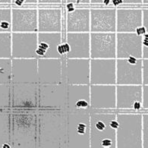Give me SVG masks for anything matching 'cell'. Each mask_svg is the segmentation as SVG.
I'll return each instance as SVG.
<instances>
[{
    "label": "cell",
    "mask_w": 148,
    "mask_h": 148,
    "mask_svg": "<svg viewBox=\"0 0 148 148\" xmlns=\"http://www.w3.org/2000/svg\"><path fill=\"white\" fill-rule=\"evenodd\" d=\"M39 148L67 147V110L37 109Z\"/></svg>",
    "instance_id": "obj_1"
},
{
    "label": "cell",
    "mask_w": 148,
    "mask_h": 148,
    "mask_svg": "<svg viewBox=\"0 0 148 148\" xmlns=\"http://www.w3.org/2000/svg\"><path fill=\"white\" fill-rule=\"evenodd\" d=\"M12 148H36L38 144L37 110H11Z\"/></svg>",
    "instance_id": "obj_2"
},
{
    "label": "cell",
    "mask_w": 148,
    "mask_h": 148,
    "mask_svg": "<svg viewBox=\"0 0 148 148\" xmlns=\"http://www.w3.org/2000/svg\"><path fill=\"white\" fill-rule=\"evenodd\" d=\"M116 120V148H143L141 112L117 111Z\"/></svg>",
    "instance_id": "obj_3"
},
{
    "label": "cell",
    "mask_w": 148,
    "mask_h": 148,
    "mask_svg": "<svg viewBox=\"0 0 148 148\" xmlns=\"http://www.w3.org/2000/svg\"><path fill=\"white\" fill-rule=\"evenodd\" d=\"M68 148H90V110L67 111Z\"/></svg>",
    "instance_id": "obj_4"
},
{
    "label": "cell",
    "mask_w": 148,
    "mask_h": 148,
    "mask_svg": "<svg viewBox=\"0 0 148 148\" xmlns=\"http://www.w3.org/2000/svg\"><path fill=\"white\" fill-rule=\"evenodd\" d=\"M90 148H101L102 142L111 140L116 143V130L110 122L116 118V111L90 110Z\"/></svg>",
    "instance_id": "obj_5"
},
{
    "label": "cell",
    "mask_w": 148,
    "mask_h": 148,
    "mask_svg": "<svg viewBox=\"0 0 148 148\" xmlns=\"http://www.w3.org/2000/svg\"><path fill=\"white\" fill-rule=\"evenodd\" d=\"M90 59H62V82L66 84H90Z\"/></svg>",
    "instance_id": "obj_6"
},
{
    "label": "cell",
    "mask_w": 148,
    "mask_h": 148,
    "mask_svg": "<svg viewBox=\"0 0 148 148\" xmlns=\"http://www.w3.org/2000/svg\"><path fill=\"white\" fill-rule=\"evenodd\" d=\"M67 88L63 82L39 86L38 109L67 110Z\"/></svg>",
    "instance_id": "obj_7"
},
{
    "label": "cell",
    "mask_w": 148,
    "mask_h": 148,
    "mask_svg": "<svg viewBox=\"0 0 148 148\" xmlns=\"http://www.w3.org/2000/svg\"><path fill=\"white\" fill-rule=\"evenodd\" d=\"M39 86L34 83H12V110H37Z\"/></svg>",
    "instance_id": "obj_8"
},
{
    "label": "cell",
    "mask_w": 148,
    "mask_h": 148,
    "mask_svg": "<svg viewBox=\"0 0 148 148\" xmlns=\"http://www.w3.org/2000/svg\"><path fill=\"white\" fill-rule=\"evenodd\" d=\"M142 59H116V84L142 85Z\"/></svg>",
    "instance_id": "obj_9"
},
{
    "label": "cell",
    "mask_w": 148,
    "mask_h": 148,
    "mask_svg": "<svg viewBox=\"0 0 148 148\" xmlns=\"http://www.w3.org/2000/svg\"><path fill=\"white\" fill-rule=\"evenodd\" d=\"M116 111H143L142 85L116 84Z\"/></svg>",
    "instance_id": "obj_10"
},
{
    "label": "cell",
    "mask_w": 148,
    "mask_h": 148,
    "mask_svg": "<svg viewBox=\"0 0 148 148\" xmlns=\"http://www.w3.org/2000/svg\"><path fill=\"white\" fill-rule=\"evenodd\" d=\"M90 59H116V32H90Z\"/></svg>",
    "instance_id": "obj_11"
},
{
    "label": "cell",
    "mask_w": 148,
    "mask_h": 148,
    "mask_svg": "<svg viewBox=\"0 0 148 148\" xmlns=\"http://www.w3.org/2000/svg\"><path fill=\"white\" fill-rule=\"evenodd\" d=\"M38 32H12V59H37Z\"/></svg>",
    "instance_id": "obj_12"
},
{
    "label": "cell",
    "mask_w": 148,
    "mask_h": 148,
    "mask_svg": "<svg viewBox=\"0 0 148 148\" xmlns=\"http://www.w3.org/2000/svg\"><path fill=\"white\" fill-rule=\"evenodd\" d=\"M90 110L116 111V85L90 84Z\"/></svg>",
    "instance_id": "obj_13"
},
{
    "label": "cell",
    "mask_w": 148,
    "mask_h": 148,
    "mask_svg": "<svg viewBox=\"0 0 148 148\" xmlns=\"http://www.w3.org/2000/svg\"><path fill=\"white\" fill-rule=\"evenodd\" d=\"M90 84L116 85V59H90Z\"/></svg>",
    "instance_id": "obj_14"
},
{
    "label": "cell",
    "mask_w": 148,
    "mask_h": 148,
    "mask_svg": "<svg viewBox=\"0 0 148 148\" xmlns=\"http://www.w3.org/2000/svg\"><path fill=\"white\" fill-rule=\"evenodd\" d=\"M37 6H12V32H38Z\"/></svg>",
    "instance_id": "obj_15"
},
{
    "label": "cell",
    "mask_w": 148,
    "mask_h": 148,
    "mask_svg": "<svg viewBox=\"0 0 148 148\" xmlns=\"http://www.w3.org/2000/svg\"><path fill=\"white\" fill-rule=\"evenodd\" d=\"M90 32H116V7L90 6Z\"/></svg>",
    "instance_id": "obj_16"
},
{
    "label": "cell",
    "mask_w": 148,
    "mask_h": 148,
    "mask_svg": "<svg viewBox=\"0 0 148 148\" xmlns=\"http://www.w3.org/2000/svg\"><path fill=\"white\" fill-rule=\"evenodd\" d=\"M142 59V36L134 32H116V59Z\"/></svg>",
    "instance_id": "obj_17"
},
{
    "label": "cell",
    "mask_w": 148,
    "mask_h": 148,
    "mask_svg": "<svg viewBox=\"0 0 148 148\" xmlns=\"http://www.w3.org/2000/svg\"><path fill=\"white\" fill-rule=\"evenodd\" d=\"M38 59H12V83L39 84Z\"/></svg>",
    "instance_id": "obj_18"
},
{
    "label": "cell",
    "mask_w": 148,
    "mask_h": 148,
    "mask_svg": "<svg viewBox=\"0 0 148 148\" xmlns=\"http://www.w3.org/2000/svg\"><path fill=\"white\" fill-rule=\"evenodd\" d=\"M38 32H62L61 6H37Z\"/></svg>",
    "instance_id": "obj_19"
},
{
    "label": "cell",
    "mask_w": 148,
    "mask_h": 148,
    "mask_svg": "<svg viewBox=\"0 0 148 148\" xmlns=\"http://www.w3.org/2000/svg\"><path fill=\"white\" fill-rule=\"evenodd\" d=\"M143 25L142 8L138 7L116 8V32H134Z\"/></svg>",
    "instance_id": "obj_20"
},
{
    "label": "cell",
    "mask_w": 148,
    "mask_h": 148,
    "mask_svg": "<svg viewBox=\"0 0 148 148\" xmlns=\"http://www.w3.org/2000/svg\"><path fill=\"white\" fill-rule=\"evenodd\" d=\"M65 41L70 47L65 58L90 59V32H66Z\"/></svg>",
    "instance_id": "obj_21"
},
{
    "label": "cell",
    "mask_w": 148,
    "mask_h": 148,
    "mask_svg": "<svg viewBox=\"0 0 148 148\" xmlns=\"http://www.w3.org/2000/svg\"><path fill=\"white\" fill-rule=\"evenodd\" d=\"M62 32H38L37 59H62L57 47L63 41Z\"/></svg>",
    "instance_id": "obj_22"
},
{
    "label": "cell",
    "mask_w": 148,
    "mask_h": 148,
    "mask_svg": "<svg viewBox=\"0 0 148 148\" xmlns=\"http://www.w3.org/2000/svg\"><path fill=\"white\" fill-rule=\"evenodd\" d=\"M62 59H37L38 81L40 85L61 83Z\"/></svg>",
    "instance_id": "obj_23"
},
{
    "label": "cell",
    "mask_w": 148,
    "mask_h": 148,
    "mask_svg": "<svg viewBox=\"0 0 148 148\" xmlns=\"http://www.w3.org/2000/svg\"><path fill=\"white\" fill-rule=\"evenodd\" d=\"M90 106V84H68L67 111L88 110Z\"/></svg>",
    "instance_id": "obj_24"
},
{
    "label": "cell",
    "mask_w": 148,
    "mask_h": 148,
    "mask_svg": "<svg viewBox=\"0 0 148 148\" xmlns=\"http://www.w3.org/2000/svg\"><path fill=\"white\" fill-rule=\"evenodd\" d=\"M90 15L89 6H77L67 12L66 32H90Z\"/></svg>",
    "instance_id": "obj_25"
},
{
    "label": "cell",
    "mask_w": 148,
    "mask_h": 148,
    "mask_svg": "<svg viewBox=\"0 0 148 148\" xmlns=\"http://www.w3.org/2000/svg\"><path fill=\"white\" fill-rule=\"evenodd\" d=\"M10 142L11 110H0V148Z\"/></svg>",
    "instance_id": "obj_26"
},
{
    "label": "cell",
    "mask_w": 148,
    "mask_h": 148,
    "mask_svg": "<svg viewBox=\"0 0 148 148\" xmlns=\"http://www.w3.org/2000/svg\"><path fill=\"white\" fill-rule=\"evenodd\" d=\"M0 59H12V32H0Z\"/></svg>",
    "instance_id": "obj_27"
},
{
    "label": "cell",
    "mask_w": 148,
    "mask_h": 148,
    "mask_svg": "<svg viewBox=\"0 0 148 148\" xmlns=\"http://www.w3.org/2000/svg\"><path fill=\"white\" fill-rule=\"evenodd\" d=\"M12 110V84H0V110Z\"/></svg>",
    "instance_id": "obj_28"
},
{
    "label": "cell",
    "mask_w": 148,
    "mask_h": 148,
    "mask_svg": "<svg viewBox=\"0 0 148 148\" xmlns=\"http://www.w3.org/2000/svg\"><path fill=\"white\" fill-rule=\"evenodd\" d=\"M12 59H0V84H12Z\"/></svg>",
    "instance_id": "obj_29"
},
{
    "label": "cell",
    "mask_w": 148,
    "mask_h": 148,
    "mask_svg": "<svg viewBox=\"0 0 148 148\" xmlns=\"http://www.w3.org/2000/svg\"><path fill=\"white\" fill-rule=\"evenodd\" d=\"M0 32H12V6H0Z\"/></svg>",
    "instance_id": "obj_30"
},
{
    "label": "cell",
    "mask_w": 148,
    "mask_h": 148,
    "mask_svg": "<svg viewBox=\"0 0 148 148\" xmlns=\"http://www.w3.org/2000/svg\"><path fill=\"white\" fill-rule=\"evenodd\" d=\"M142 141L143 148H148V112L142 113Z\"/></svg>",
    "instance_id": "obj_31"
},
{
    "label": "cell",
    "mask_w": 148,
    "mask_h": 148,
    "mask_svg": "<svg viewBox=\"0 0 148 148\" xmlns=\"http://www.w3.org/2000/svg\"><path fill=\"white\" fill-rule=\"evenodd\" d=\"M11 6H38V0H12V5Z\"/></svg>",
    "instance_id": "obj_32"
},
{
    "label": "cell",
    "mask_w": 148,
    "mask_h": 148,
    "mask_svg": "<svg viewBox=\"0 0 148 148\" xmlns=\"http://www.w3.org/2000/svg\"><path fill=\"white\" fill-rule=\"evenodd\" d=\"M148 59V32L142 36V59Z\"/></svg>",
    "instance_id": "obj_33"
},
{
    "label": "cell",
    "mask_w": 148,
    "mask_h": 148,
    "mask_svg": "<svg viewBox=\"0 0 148 148\" xmlns=\"http://www.w3.org/2000/svg\"><path fill=\"white\" fill-rule=\"evenodd\" d=\"M142 85H148V59H142Z\"/></svg>",
    "instance_id": "obj_34"
},
{
    "label": "cell",
    "mask_w": 148,
    "mask_h": 148,
    "mask_svg": "<svg viewBox=\"0 0 148 148\" xmlns=\"http://www.w3.org/2000/svg\"><path fill=\"white\" fill-rule=\"evenodd\" d=\"M62 0H38V6H61Z\"/></svg>",
    "instance_id": "obj_35"
},
{
    "label": "cell",
    "mask_w": 148,
    "mask_h": 148,
    "mask_svg": "<svg viewBox=\"0 0 148 148\" xmlns=\"http://www.w3.org/2000/svg\"><path fill=\"white\" fill-rule=\"evenodd\" d=\"M57 51L62 57H65L70 51V47L66 41H62L57 47Z\"/></svg>",
    "instance_id": "obj_36"
},
{
    "label": "cell",
    "mask_w": 148,
    "mask_h": 148,
    "mask_svg": "<svg viewBox=\"0 0 148 148\" xmlns=\"http://www.w3.org/2000/svg\"><path fill=\"white\" fill-rule=\"evenodd\" d=\"M112 0H90V6L112 7Z\"/></svg>",
    "instance_id": "obj_37"
},
{
    "label": "cell",
    "mask_w": 148,
    "mask_h": 148,
    "mask_svg": "<svg viewBox=\"0 0 148 148\" xmlns=\"http://www.w3.org/2000/svg\"><path fill=\"white\" fill-rule=\"evenodd\" d=\"M143 89V110L148 111V85H142Z\"/></svg>",
    "instance_id": "obj_38"
},
{
    "label": "cell",
    "mask_w": 148,
    "mask_h": 148,
    "mask_svg": "<svg viewBox=\"0 0 148 148\" xmlns=\"http://www.w3.org/2000/svg\"><path fill=\"white\" fill-rule=\"evenodd\" d=\"M66 3H72L77 6H89L90 5V0H65Z\"/></svg>",
    "instance_id": "obj_39"
},
{
    "label": "cell",
    "mask_w": 148,
    "mask_h": 148,
    "mask_svg": "<svg viewBox=\"0 0 148 148\" xmlns=\"http://www.w3.org/2000/svg\"><path fill=\"white\" fill-rule=\"evenodd\" d=\"M142 13H143V26L146 28L147 32H148V7H143Z\"/></svg>",
    "instance_id": "obj_40"
},
{
    "label": "cell",
    "mask_w": 148,
    "mask_h": 148,
    "mask_svg": "<svg viewBox=\"0 0 148 148\" xmlns=\"http://www.w3.org/2000/svg\"><path fill=\"white\" fill-rule=\"evenodd\" d=\"M123 5L130 6H142V0H122Z\"/></svg>",
    "instance_id": "obj_41"
},
{
    "label": "cell",
    "mask_w": 148,
    "mask_h": 148,
    "mask_svg": "<svg viewBox=\"0 0 148 148\" xmlns=\"http://www.w3.org/2000/svg\"><path fill=\"white\" fill-rule=\"evenodd\" d=\"M134 33H136V34H137L138 35H139V36H143L144 34H146L147 33L146 28H145V27H144L142 25V26L138 27V28L135 30Z\"/></svg>",
    "instance_id": "obj_42"
},
{
    "label": "cell",
    "mask_w": 148,
    "mask_h": 148,
    "mask_svg": "<svg viewBox=\"0 0 148 148\" xmlns=\"http://www.w3.org/2000/svg\"><path fill=\"white\" fill-rule=\"evenodd\" d=\"M12 0H0V6H11Z\"/></svg>",
    "instance_id": "obj_43"
},
{
    "label": "cell",
    "mask_w": 148,
    "mask_h": 148,
    "mask_svg": "<svg viewBox=\"0 0 148 148\" xmlns=\"http://www.w3.org/2000/svg\"><path fill=\"white\" fill-rule=\"evenodd\" d=\"M110 126H111L112 128H114V129H117V128L119 127V122H118V121L116 120V119H112L111 122H110Z\"/></svg>",
    "instance_id": "obj_44"
},
{
    "label": "cell",
    "mask_w": 148,
    "mask_h": 148,
    "mask_svg": "<svg viewBox=\"0 0 148 148\" xmlns=\"http://www.w3.org/2000/svg\"><path fill=\"white\" fill-rule=\"evenodd\" d=\"M142 6H148V0H142Z\"/></svg>",
    "instance_id": "obj_45"
}]
</instances>
